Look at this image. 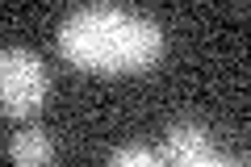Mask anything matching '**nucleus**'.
Here are the masks:
<instances>
[{"instance_id": "obj_1", "label": "nucleus", "mask_w": 251, "mask_h": 167, "mask_svg": "<svg viewBox=\"0 0 251 167\" xmlns=\"http://www.w3.org/2000/svg\"><path fill=\"white\" fill-rule=\"evenodd\" d=\"M163 25L147 13L117 9V4H88L63 17L59 50L80 71L97 75H130L147 71L163 59Z\"/></svg>"}, {"instance_id": "obj_5", "label": "nucleus", "mask_w": 251, "mask_h": 167, "mask_svg": "<svg viewBox=\"0 0 251 167\" xmlns=\"http://www.w3.org/2000/svg\"><path fill=\"white\" fill-rule=\"evenodd\" d=\"M105 167H168V163H163V155H155L151 146L130 142V146H117L113 155H109Z\"/></svg>"}, {"instance_id": "obj_4", "label": "nucleus", "mask_w": 251, "mask_h": 167, "mask_svg": "<svg viewBox=\"0 0 251 167\" xmlns=\"http://www.w3.org/2000/svg\"><path fill=\"white\" fill-rule=\"evenodd\" d=\"M9 159H13V167H54V142H50V134L38 130V125L17 130L13 142H9Z\"/></svg>"}, {"instance_id": "obj_3", "label": "nucleus", "mask_w": 251, "mask_h": 167, "mask_svg": "<svg viewBox=\"0 0 251 167\" xmlns=\"http://www.w3.org/2000/svg\"><path fill=\"white\" fill-rule=\"evenodd\" d=\"M209 155H214V142H209V130L201 121H172L168 125V134H163V163L168 167H188Z\"/></svg>"}, {"instance_id": "obj_2", "label": "nucleus", "mask_w": 251, "mask_h": 167, "mask_svg": "<svg viewBox=\"0 0 251 167\" xmlns=\"http://www.w3.org/2000/svg\"><path fill=\"white\" fill-rule=\"evenodd\" d=\"M50 75L42 59L25 46H4L0 50V113L4 117H34L46 105Z\"/></svg>"}, {"instance_id": "obj_6", "label": "nucleus", "mask_w": 251, "mask_h": 167, "mask_svg": "<svg viewBox=\"0 0 251 167\" xmlns=\"http://www.w3.org/2000/svg\"><path fill=\"white\" fill-rule=\"evenodd\" d=\"M188 167H239V163H230V159H222V155H209V159H201V163H188Z\"/></svg>"}]
</instances>
